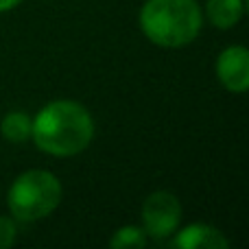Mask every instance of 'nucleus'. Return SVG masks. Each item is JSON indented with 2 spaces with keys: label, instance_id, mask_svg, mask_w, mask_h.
<instances>
[{
  "label": "nucleus",
  "instance_id": "1",
  "mask_svg": "<svg viewBox=\"0 0 249 249\" xmlns=\"http://www.w3.org/2000/svg\"><path fill=\"white\" fill-rule=\"evenodd\" d=\"M31 138L44 153L70 158L88 149L94 138V121L77 101H53L33 118Z\"/></svg>",
  "mask_w": 249,
  "mask_h": 249
},
{
  "label": "nucleus",
  "instance_id": "2",
  "mask_svg": "<svg viewBox=\"0 0 249 249\" xmlns=\"http://www.w3.org/2000/svg\"><path fill=\"white\" fill-rule=\"evenodd\" d=\"M203 13L195 0H146L140 9V29L149 42L179 48L197 39Z\"/></svg>",
  "mask_w": 249,
  "mask_h": 249
},
{
  "label": "nucleus",
  "instance_id": "3",
  "mask_svg": "<svg viewBox=\"0 0 249 249\" xmlns=\"http://www.w3.org/2000/svg\"><path fill=\"white\" fill-rule=\"evenodd\" d=\"M61 201V184L51 171L33 168L13 179L9 188V210L18 221H39L48 216Z\"/></svg>",
  "mask_w": 249,
  "mask_h": 249
},
{
  "label": "nucleus",
  "instance_id": "4",
  "mask_svg": "<svg viewBox=\"0 0 249 249\" xmlns=\"http://www.w3.org/2000/svg\"><path fill=\"white\" fill-rule=\"evenodd\" d=\"M181 221V203L168 190H155L142 203V223H144L146 236H153L158 241L168 238L177 232V225Z\"/></svg>",
  "mask_w": 249,
  "mask_h": 249
},
{
  "label": "nucleus",
  "instance_id": "5",
  "mask_svg": "<svg viewBox=\"0 0 249 249\" xmlns=\"http://www.w3.org/2000/svg\"><path fill=\"white\" fill-rule=\"evenodd\" d=\"M216 77L230 92H243L249 88V51L245 46H228L216 57Z\"/></svg>",
  "mask_w": 249,
  "mask_h": 249
},
{
  "label": "nucleus",
  "instance_id": "6",
  "mask_svg": "<svg viewBox=\"0 0 249 249\" xmlns=\"http://www.w3.org/2000/svg\"><path fill=\"white\" fill-rule=\"evenodd\" d=\"M230 243L223 232L206 223H193L177 232L173 238V247L179 249H225Z\"/></svg>",
  "mask_w": 249,
  "mask_h": 249
},
{
  "label": "nucleus",
  "instance_id": "7",
  "mask_svg": "<svg viewBox=\"0 0 249 249\" xmlns=\"http://www.w3.org/2000/svg\"><path fill=\"white\" fill-rule=\"evenodd\" d=\"M245 13L243 0H208L206 2V16L212 26L216 29H232L241 22Z\"/></svg>",
  "mask_w": 249,
  "mask_h": 249
},
{
  "label": "nucleus",
  "instance_id": "8",
  "mask_svg": "<svg viewBox=\"0 0 249 249\" xmlns=\"http://www.w3.org/2000/svg\"><path fill=\"white\" fill-rule=\"evenodd\" d=\"M31 129H33V118L24 112H9L7 116L0 123V131L13 144H20V142L29 140L31 138Z\"/></svg>",
  "mask_w": 249,
  "mask_h": 249
},
{
  "label": "nucleus",
  "instance_id": "9",
  "mask_svg": "<svg viewBox=\"0 0 249 249\" xmlns=\"http://www.w3.org/2000/svg\"><path fill=\"white\" fill-rule=\"evenodd\" d=\"M146 245V232L136 225H124L114 232L109 238V247L114 249H129V247H144Z\"/></svg>",
  "mask_w": 249,
  "mask_h": 249
},
{
  "label": "nucleus",
  "instance_id": "10",
  "mask_svg": "<svg viewBox=\"0 0 249 249\" xmlns=\"http://www.w3.org/2000/svg\"><path fill=\"white\" fill-rule=\"evenodd\" d=\"M16 223L9 216H0V249H9L16 243Z\"/></svg>",
  "mask_w": 249,
  "mask_h": 249
},
{
  "label": "nucleus",
  "instance_id": "11",
  "mask_svg": "<svg viewBox=\"0 0 249 249\" xmlns=\"http://www.w3.org/2000/svg\"><path fill=\"white\" fill-rule=\"evenodd\" d=\"M22 0H0V13H4V11H11L13 7H18Z\"/></svg>",
  "mask_w": 249,
  "mask_h": 249
}]
</instances>
